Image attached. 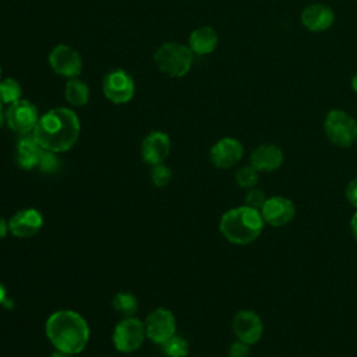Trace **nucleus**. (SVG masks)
<instances>
[{
	"label": "nucleus",
	"instance_id": "25",
	"mask_svg": "<svg viewBox=\"0 0 357 357\" xmlns=\"http://www.w3.org/2000/svg\"><path fill=\"white\" fill-rule=\"evenodd\" d=\"M172 177H173V173H172L170 167H167L166 165L159 163V165L152 166L151 180L155 187H166L170 183Z\"/></svg>",
	"mask_w": 357,
	"mask_h": 357
},
{
	"label": "nucleus",
	"instance_id": "36",
	"mask_svg": "<svg viewBox=\"0 0 357 357\" xmlns=\"http://www.w3.org/2000/svg\"><path fill=\"white\" fill-rule=\"evenodd\" d=\"M0 81H1V68H0Z\"/></svg>",
	"mask_w": 357,
	"mask_h": 357
},
{
	"label": "nucleus",
	"instance_id": "15",
	"mask_svg": "<svg viewBox=\"0 0 357 357\" xmlns=\"http://www.w3.org/2000/svg\"><path fill=\"white\" fill-rule=\"evenodd\" d=\"M250 165L255 167L259 173H272L282 167L284 162V153L280 146L272 142H265L258 145L250 153Z\"/></svg>",
	"mask_w": 357,
	"mask_h": 357
},
{
	"label": "nucleus",
	"instance_id": "3",
	"mask_svg": "<svg viewBox=\"0 0 357 357\" xmlns=\"http://www.w3.org/2000/svg\"><path fill=\"white\" fill-rule=\"evenodd\" d=\"M265 222L258 209L247 205L226 211L219 220L220 234L234 245H247L258 240Z\"/></svg>",
	"mask_w": 357,
	"mask_h": 357
},
{
	"label": "nucleus",
	"instance_id": "1",
	"mask_svg": "<svg viewBox=\"0 0 357 357\" xmlns=\"http://www.w3.org/2000/svg\"><path fill=\"white\" fill-rule=\"evenodd\" d=\"M79 135L78 116L68 107H54L43 113L32 137L42 149L60 153L74 146Z\"/></svg>",
	"mask_w": 357,
	"mask_h": 357
},
{
	"label": "nucleus",
	"instance_id": "16",
	"mask_svg": "<svg viewBox=\"0 0 357 357\" xmlns=\"http://www.w3.org/2000/svg\"><path fill=\"white\" fill-rule=\"evenodd\" d=\"M42 226H43V216L35 208L21 209L15 212L8 220L10 233L20 238L35 236L36 233H39Z\"/></svg>",
	"mask_w": 357,
	"mask_h": 357
},
{
	"label": "nucleus",
	"instance_id": "9",
	"mask_svg": "<svg viewBox=\"0 0 357 357\" xmlns=\"http://www.w3.org/2000/svg\"><path fill=\"white\" fill-rule=\"evenodd\" d=\"M39 117L40 116L38 113L36 106L25 99H20V100L14 102L6 110L7 126L13 131H15L21 135L32 132Z\"/></svg>",
	"mask_w": 357,
	"mask_h": 357
},
{
	"label": "nucleus",
	"instance_id": "21",
	"mask_svg": "<svg viewBox=\"0 0 357 357\" xmlns=\"http://www.w3.org/2000/svg\"><path fill=\"white\" fill-rule=\"evenodd\" d=\"M112 305L114 311L121 314L123 317H134L138 308V300L130 291H119L114 294L112 300Z\"/></svg>",
	"mask_w": 357,
	"mask_h": 357
},
{
	"label": "nucleus",
	"instance_id": "35",
	"mask_svg": "<svg viewBox=\"0 0 357 357\" xmlns=\"http://www.w3.org/2000/svg\"><path fill=\"white\" fill-rule=\"evenodd\" d=\"M351 88L357 93V74H354L353 78H351Z\"/></svg>",
	"mask_w": 357,
	"mask_h": 357
},
{
	"label": "nucleus",
	"instance_id": "11",
	"mask_svg": "<svg viewBox=\"0 0 357 357\" xmlns=\"http://www.w3.org/2000/svg\"><path fill=\"white\" fill-rule=\"evenodd\" d=\"M231 329L238 340L252 346L258 343L264 335V322L255 311L240 310L233 317Z\"/></svg>",
	"mask_w": 357,
	"mask_h": 357
},
{
	"label": "nucleus",
	"instance_id": "19",
	"mask_svg": "<svg viewBox=\"0 0 357 357\" xmlns=\"http://www.w3.org/2000/svg\"><path fill=\"white\" fill-rule=\"evenodd\" d=\"M218 46V33L212 26H199L188 38V47L195 54L212 53Z\"/></svg>",
	"mask_w": 357,
	"mask_h": 357
},
{
	"label": "nucleus",
	"instance_id": "29",
	"mask_svg": "<svg viewBox=\"0 0 357 357\" xmlns=\"http://www.w3.org/2000/svg\"><path fill=\"white\" fill-rule=\"evenodd\" d=\"M344 195H346V199L349 201V204L357 209V177L351 178L347 185H346V190H344Z\"/></svg>",
	"mask_w": 357,
	"mask_h": 357
},
{
	"label": "nucleus",
	"instance_id": "24",
	"mask_svg": "<svg viewBox=\"0 0 357 357\" xmlns=\"http://www.w3.org/2000/svg\"><path fill=\"white\" fill-rule=\"evenodd\" d=\"M258 180H259V172L255 167H252L251 165L243 166L234 174L236 184L240 188H244V190H250V188L257 187Z\"/></svg>",
	"mask_w": 357,
	"mask_h": 357
},
{
	"label": "nucleus",
	"instance_id": "18",
	"mask_svg": "<svg viewBox=\"0 0 357 357\" xmlns=\"http://www.w3.org/2000/svg\"><path fill=\"white\" fill-rule=\"evenodd\" d=\"M40 155H42V148L33 139L32 134L31 135L25 134L17 141L15 149H14V159L21 169L32 170L38 167Z\"/></svg>",
	"mask_w": 357,
	"mask_h": 357
},
{
	"label": "nucleus",
	"instance_id": "8",
	"mask_svg": "<svg viewBox=\"0 0 357 357\" xmlns=\"http://www.w3.org/2000/svg\"><path fill=\"white\" fill-rule=\"evenodd\" d=\"M259 212L265 225L272 227H283L294 220L296 205L287 197L272 195L266 198Z\"/></svg>",
	"mask_w": 357,
	"mask_h": 357
},
{
	"label": "nucleus",
	"instance_id": "14",
	"mask_svg": "<svg viewBox=\"0 0 357 357\" xmlns=\"http://www.w3.org/2000/svg\"><path fill=\"white\" fill-rule=\"evenodd\" d=\"M170 146L172 142L166 132L152 131L141 142V158L151 166L163 163L170 153Z\"/></svg>",
	"mask_w": 357,
	"mask_h": 357
},
{
	"label": "nucleus",
	"instance_id": "10",
	"mask_svg": "<svg viewBox=\"0 0 357 357\" xmlns=\"http://www.w3.org/2000/svg\"><path fill=\"white\" fill-rule=\"evenodd\" d=\"M144 325L146 337L156 344H162L165 340L176 333L174 314L163 307H158L151 311L146 315Z\"/></svg>",
	"mask_w": 357,
	"mask_h": 357
},
{
	"label": "nucleus",
	"instance_id": "31",
	"mask_svg": "<svg viewBox=\"0 0 357 357\" xmlns=\"http://www.w3.org/2000/svg\"><path fill=\"white\" fill-rule=\"evenodd\" d=\"M8 231H10V229H8V222H7L4 218L0 216V240L4 238Z\"/></svg>",
	"mask_w": 357,
	"mask_h": 357
},
{
	"label": "nucleus",
	"instance_id": "32",
	"mask_svg": "<svg viewBox=\"0 0 357 357\" xmlns=\"http://www.w3.org/2000/svg\"><path fill=\"white\" fill-rule=\"evenodd\" d=\"M6 298H7V291H6V287L0 283V305L6 303Z\"/></svg>",
	"mask_w": 357,
	"mask_h": 357
},
{
	"label": "nucleus",
	"instance_id": "7",
	"mask_svg": "<svg viewBox=\"0 0 357 357\" xmlns=\"http://www.w3.org/2000/svg\"><path fill=\"white\" fill-rule=\"evenodd\" d=\"M102 89L107 100L116 105H123L132 99L135 85L130 73L123 68H116L105 75Z\"/></svg>",
	"mask_w": 357,
	"mask_h": 357
},
{
	"label": "nucleus",
	"instance_id": "6",
	"mask_svg": "<svg viewBox=\"0 0 357 357\" xmlns=\"http://www.w3.org/2000/svg\"><path fill=\"white\" fill-rule=\"evenodd\" d=\"M146 337L145 325L135 317H124L113 329L112 342L117 351L132 353L138 350Z\"/></svg>",
	"mask_w": 357,
	"mask_h": 357
},
{
	"label": "nucleus",
	"instance_id": "30",
	"mask_svg": "<svg viewBox=\"0 0 357 357\" xmlns=\"http://www.w3.org/2000/svg\"><path fill=\"white\" fill-rule=\"evenodd\" d=\"M350 230H351L353 238L357 241V209H356L354 213L351 215V219H350Z\"/></svg>",
	"mask_w": 357,
	"mask_h": 357
},
{
	"label": "nucleus",
	"instance_id": "26",
	"mask_svg": "<svg viewBox=\"0 0 357 357\" xmlns=\"http://www.w3.org/2000/svg\"><path fill=\"white\" fill-rule=\"evenodd\" d=\"M266 198H268L266 194L261 188L254 187V188L247 190V194L244 197V205L251 206V208L259 211L262 208V205L265 204Z\"/></svg>",
	"mask_w": 357,
	"mask_h": 357
},
{
	"label": "nucleus",
	"instance_id": "34",
	"mask_svg": "<svg viewBox=\"0 0 357 357\" xmlns=\"http://www.w3.org/2000/svg\"><path fill=\"white\" fill-rule=\"evenodd\" d=\"M4 120H6V113L3 112V102L0 100V127L3 126Z\"/></svg>",
	"mask_w": 357,
	"mask_h": 357
},
{
	"label": "nucleus",
	"instance_id": "13",
	"mask_svg": "<svg viewBox=\"0 0 357 357\" xmlns=\"http://www.w3.org/2000/svg\"><path fill=\"white\" fill-rule=\"evenodd\" d=\"M243 144L233 137L220 138L212 145L209 151L211 163L218 169H230L236 166L243 159Z\"/></svg>",
	"mask_w": 357,
	"mask_h": 357
},
{
	"label": "nucleus",
	"instance_id": "12",
	"mask_svg": "<svg viewBox=\"0 0 357 357\" xmlns=\"http://www.w3.org/2000/svg\"><path fill=\"white\" fill-rule=\"evenodd\" d=\"M49 64L54 73L67 78H75L82 71L79 53L68 45H57L49 54Z\"/></svg>",
	"mask_w": 357,
	"mask_h": 357
},
{
	"label": "nucleus",
	"instance_id": "22",
	"mask_svg": "<svg viewBox=\"0 0 357 357\" xmlns=\"http://www.w3.org/2000/svg\"><path fill=\"white\" fill-rule=\"evenodd\" d=\"M160 347L166 357H187L190 351V344L187 339L176 333L165 340Z\"/></svg>",
	"mask_w": 357,
	"mask_h": 357
},
{
	"label": "nucleus",
	"instance_id": "27",
	"mask_svg": "<svg viewBox=\"0 0 357 357\" xmlns=\"http://www.w3.org/2000/svg\"><path fill=\"white\" fill-rule=\"evenodd\" d=\"M57 166H59V160L56 158V153L50 152V151H46V149H42V155H40L38 167L45 173H52L57 169Z\"/></svg>",
	"mask_w": 357,
	"mask_h": 357
},
{
	"label": "nucleus",
	"instance_id": "23",
	"mask_svg": "<svg viewBox=\"0 0 357 357\" xmlns=\"http://www.w3.org/2000/svg\"><path fill=\"white\" fill-rule=\"evenodd\" d=\"M21 99V85L14 78L0 81V100L3 105H13Z\"/></svg>",
	"mask_w": 357,
	"mask_h": 357
},
{
	"label": "nucleus",
	"instance_id": "17",
	"mask_svg": "<svg viewBox=\"0 0 357 357\" xmlns=\"http://www.w3.org/2000/svg\"><path fill=\"white\" fill-rule=\"evenodd\" d=\"M335 22L333 10L322 3L307 6L301 11V24L311 32H324Z\"/></svg>",
	"mask_w": 357,
	"mask_h": 357
},
{
	"label": "nucleus",
	"instance_id": "33",
	"mask_svg": "<svg viewBox=\"0 0 357 357\" xmlns=\"http://www.w3.org/2000/svg\"><path fill=\"white\" fill-rule=\"evenodd\" d=\"M49 357H71V354H67V353L60 351V350H56V351H53Z\"/></svg>",
	"mask_w": 357,
	"mask_h": 357
},
{
	"label": "nucleus",
	"instance_id": "28",
	"mask_svg": "<svg viewBox=\"0 0 357 357\" xmlns=\"http://www.w3.org/2000/svg\"><path fill=\"white\" fill-rule=\"evenodd\" d=\"M250 344L237 339L229 346L227 357H250Z\"/></svg>",
	"mask_w": 357,
	"mask_h": 357
},
{
	"label": "nucleus",
	"instance_id": "2",
	"mask_svg": "<svg viewBox=\"0 0 357 357\" xmlns=\"http://www.w3.org/2000/svg\"><path fill=\"white\" fill-rule=\"evenodd\" d=\"M45 332L56 350L67 354H79L88 344L91 332L85 318L71 310H59L50 314Z\"/></svg>",
	"mask_w": 357,
	"mask_h": 357
},
{
	"label": "nucleus",
	"instance_id": "5",
	"mask_svg": "<svg viewBox=\"0 0 357 357\" xmlns=\"http://www.w3.org/2000/svg\"><path fill=\"white\" fill-rule=\"evenodd\" d=\"M324 131L331 144L349 148L357 141V121L342 109H332L324 120Z\"/></svg>",
	"mask_w": 357,
	"mask_h": 357
},
{
	"label": "nucleus",
	"instance_id": "20",
	"mask_svg": "<svg viewBox=\"0 0 357 357\" xmlns=\"http://www.w3.org/2000/svg\"><path fill=\"white\" fill-rule=\"evenodd\" d=\"M66 99L77 107L86 105L89 100V86L78 78H70L66 84Z\"/></svg>",
	"mask_w": 357,
	"mask_h": 357
},
{
	"label": "nucleus",
	"instance_id": "4",
	"mask_svg": "<svg viewBox=\"0 0 357 357\" xmlns=\"http://www.w3.org/2000/svg\"><path fill=\"white\" fill-rule=\"evenodd\" d=\"M192 50L188 46L174 42L163 43L153 54V61L158 70L173 78L185 75L192 66Z\"/></svg>",
	"mask_w": 357,
	"mask_h": 357
}]
</instances>
